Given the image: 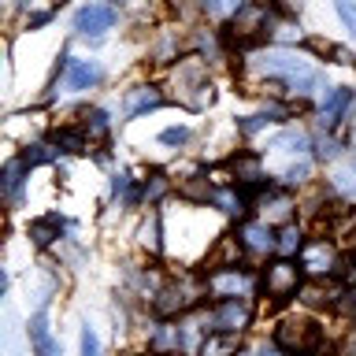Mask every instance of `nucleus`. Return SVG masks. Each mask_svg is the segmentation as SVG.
<instances>
[{"label": "nucleus", "instance_id": "nucleus-38", "mask_svg": "<svg viewBox=\"0 0 356 356\" xmlns=\"http://www.w3.org/2000/svg\"><path fill=\"white\" fill-rule=\"evenodd\" d=\"M89 119H93V122H89V134H97V138H104V134H108V115H104V111H93Z\"/></svg>", "mask_w": 356, "mask_h": 356}, {"label": "nucleus", "instance_id": "nucleus-29", "mask_svg": "<svg viewBox=\"0 0 356 356\" xmlns=\"http://www.w3.org/2000/svg\"><path fill=\"white\" fill-rule=\"evenodd\" d=\"M271 208V216L275 219H289V197L286 193H267L264 197V211Z\"/></svg>", "mask_w": 356, "mask_h": 356}, {"label": "nucleus", "instance_id": "nucleus-35", "mask_svg": "<svg viewBox=\"0 0 356 356\" xmlns=\"http://www.w3.org/2000/svg\"><path fill=\"white\" fill-rule=\"evenodd\" d=\"M160 141H163V145H186V141H189V130H186V127H171V130L160 134Z\"/></svg>", "mask_w": 356, "mask_h": 356}, {"label": "nucleus", "instance_id": "nucleus-34", "mask_svg": "<svg viewBox=\"0 0 356 356\" xmlns=\"http://www.w3.org/2000/svg\"><path fill=\"white\" fill-rule=\"evenodd\" d=\"M338 15H341L345 26L356 33V4H353V0H338Z\"/></svg>", "mask_w": 356, "mask_h": 356}, {"label": "nucleus", "instance_id": "nucleus-4", "mask_svg": "<svg viewBox=\"0 0 356 356\" xmlns=\"http://www.w3.org/2000/svg\"><path fill=\"white\" fill-rule=\"evenodd\" d=\"M300 271H305V267H297V264H289V260L267 264V271H264V289H267V297H271V300L293 297L297 289H300Z\"/></svg>", "mask_w": 356, "mask_h": 356}, {"label": "nucleus", "instance_id": "nucleus-18", "mask_svg": "<svg viewBox=\"0 0 356 356\" xmlns=\"http://www.w3.org/2000/svg\"><path fill=\"white\" fill-rule=\"evenodd\" d=\"M353 104V93L349 89H334V93L323 100V108H319V122L323 127H334V122H341V115H345V108Z\"/></svg>", "mask_w": 356, "mask_h": 356}, {"label": "nucleus", "instance_id": "nucleus-20", "mask_svg": "<svg viewBox=\"0 0 356 356\" xmlns=\"http://www.w3.org/2000/svg\"><path fill=\"white\" fill-rule=\"evenodd\" d=\"M230 167H234V178H238L241 186H260V182H264V167H260V160H256L252 152L238 156Z\"/></svg>", "mask_w": 356, "mask_h": 356}, {"label": "nucleus", "instance_id": "nucleus-1", "mask_svg": "<svg viewBox=\"0 0 356 356\" xmlns=\"http://www.w3.org/2000/svg\"><path fill=\"white\" fill-rule=\"evenodd\" d=\"M256 71L267 74V78H282V82L300 97H308L312 89H319V71L316 67H308L305 60H297L293 52H282V49L260 56V60H256Z\"/></svg>", "mask_w": 356, "mask_h": 356}, {"label": "nucleus", "instance_id": "nucleus-19", "mask_svg": "<svg viewBox=\"0 0 356 356\" xmlns=\"http://www.w3.org/2000/svg\"><path fill=\"white\" fill-rule=\"evenodd\" d=\"M60 230H63V222L56 219V216H44V219H33L30 222V241L38 245V249H49V245L60 238Z\"/></svg>", "mask_w": 356, "mask_h": 356}, {"label": "nucleus", "instance_id": "nucleus-28", "mask_svg": "<svg viewBox=\"0 0 356 356\" xmlns=\"http://www.w3.org/2000/svg\"><path fill=\"white\" fill-rule=\"evenodd\" d=\"M56 145H60L63 152H82V149H86V134L63 130V134H56Z\"/></svg>", "mask_w": 356, "mask_h": 356}, {"label": "nucleus", "instance_id": "nucleus-32", "mask_svg": "<svg viewBox=\"0 0 356 356\" xmlns=\"http://www.w3.org/2000/svg\"><path fill=\"white\" fill-rule=\"evenodd\" d=\"M282 178H286V182H289V186H297V182H305V178H308V160H297V163H289Z\"/></svg>", "mask_w": 356, "mask_h": 356}, {"label": "nucleus", "instance_id": "nucleus-3", "mask_svg": "<svg viewBox=\"0 0 356 356\" xmlns=\"http://www.w3.org/2000/svg\"><path fill=\"white\" fill-rule=\"evenodd\" d=\"M175 97L182 100L186 108H204L211 100V82L204 74V63L197 60V56H189V60H178L175 67Z\"/></svg>", "mask_w": 356, "mask_h": 356}, {"label": "nucleus", "instance_id": "nucleus-30", "mask_svg": "<svg viewBox=\"0 0 356 356\" xmlns=\"http://www.w3.org/2000/svg\"><path fill=\"white\" fill-rule=\"evenodd\" d=\"M163 193H167V178H163L160 171H156V175H149V182H145L141 197H145V200H160Z\"/></svg>", "mask_w": 356, "mask_h": 356}, {"label": "nucleus", "instance_id": "nucleus-11", "mask_svg": "<svg viewBox=\"0 0 356 356\" xmlns=\"http://www.w3.org/2000/svg\"><path fill=\"white\" fill-rule=\"evenodd\" d=\"M156 305V312L160 316H178V312H186L189 305H197V289H186V286H167V289H160V297L152 300Z\"/></svg>", "mask_w": 356, "mask_h": 356}, {"label": "nucleus", "instance_id": "nucleus-14", "mask_svg": "<svg viewBox=\"0 0 356 356\" xmlns=\"http://www.w3.org/2000/svg\"><path fill=\"white\" fill-rule=\"evenodd\" d=\"M241 249H245L241 238H230V234H222V238H219V249H216V252H208L204 267H208V271H219V267H238Z\"/></svg>", "mask_w": 356, "mask_h": 356}, {"label": "nucleus", "instance_id": "nucleus-31", "mask_svg": "<svg viewBox=\"0 0 356 356\" xmlns=\"http://www.w3.org/2000/svg\"><path fill=\"white\" fill-rule=\"evenodd\" d=\"M19 160L26 163V167H38V163H44V160H52V149H49V145H30V149L22 152Z\"/></svg>", "mask_w": 356, "mask_h": 356}, {"label": "nucleus", "instance_id": "nucleus-21", "mask_svg": "<svg viewBox=\"0 0 356 356\" xmlns=\"http://www.w3.org/2000/svg\"><path fill=\"white\" fill-rule=\"evenodd\" d=\"M178 345H182V330H178V327H171V323L156 327V334H152V353H171V349H178Z\"/></svg>", "mask_w": 356, "mask_h": 356}, {"label": "nucleus", "instance_id": "nucleus-10", "mask_svg": "<svg viewBox=\"0 0 356 356\" xmlns=\"http://www.w3.org/2000/svg\"><path fill=\"white\" fill-rule=\"evenodd\" d=\"M97 82H100V67L93 60H67L63 63V89L78 93V89H93Z\"/></svg>", "mask_w": 356, "mask_h": 356}, {"label": "nucleus", "instance_id": "nucleus-40", "mask_svg": "<svg viewBox=\"0 0 356 356\" xmlns=\"http://www.w3.org/2000/svg\"><path fill=\"white\" fill-rule=\"evenodd\" d=\"M264 356H282V349H264Z\"/></svg>", "mask_w": 356, "mask_h": 356}, {"label": "nucleus", "instance_id": "nucleus-22", "mask_svg": "<svg viewBox=\"0 0 356 356\" xmlns=\"http://www.w3.org/2000/svg\"><path fill=\"white\" fill-rule=\"evenodd\" d=\"M267 149H275V152H305L308 149V138L300 130H286V134H278Z\"/></svg>", "mask_w": 356, "mask_h": 356}, {"label": "nucleus", "instance_id": "nucleus-17", "mask_svg": "<svg viewBox=\"0 0 356 356\" xmlns=\"http://www.w3.org/2000/svg\"><path fill=\"white\" fill-rule=\"evenodd\" d=\"M30 341H33V349H38V356H56V341L49 334V312L44 308L30 319Z\"/></svg>", "mask_w": 356, "mask_h": 356}, {"label": "nucleus", "instance_id": "nucleus-7", "mask_svg": "<svg viewBox=\"0 0 356 356\" xmlns=\"http://www.w3.org/2000/svg\"><path fill=\"white\" fill-rule=\"evenodd\" d=\"M111 26H115V8L111 4H86L74 15V33H82V38H100Z\"/></svg>", "mask_w": 356, "mask_h": 356}, {"label": "nucleus", "instance_id": "nucleus-16", "mask_svg": "<svg viewBox=\"0 0 356 356\" xmlns=\"http://www.w3.org/2000/svg\"><path fill=\"white\" fill-rule=\"evenodd\" d=\"M241 353V341L234 330H211L204 345H200V356H238Z\"/></svg>", "mask_w": 356, "mask_h": 356}, {"label": "nucleus", "instance_id": "nucleus-2", "mask_svg": "<svg viewBox=\"0 0 356 356\" xmlns=\"http://www.w3.org/2000/svg\"><path fill=\"white\" fill-rule=\"evenodd\" d=\"M323 341V330L316 319H305V316H289L275 327V345L289 356H312Z\"/></svg>", "mask_w": 356, "mask_h": 356}, {"label": "nucleus", "instance_id": "nucleus-9", "mask_svg": "<svg viewBox=\"0 0 356 356\" xmlns=\"http://www.w3.org/2000/svg\"><path fill=\"white\" fill-rule=\"evenodd\" d=\"M208 289L216 297H245L249 293V275L238 271V267H219V271H208Z\"/></svg>", "mask_w": 356, "mask_h": 356}, {"label": "nucleus", "instance_id": "nucleus-24", "mask_svg": "<svg viewBox=\"0 0 356 356\" xmlns=\"http://www.w3.org/2000/svg\"><path fill=\"white\" fill-rule=\"evenodd\" d=\"M297 249H305V234H300L293 222H286L282 234H278V252H282V256H293Z\"/></svg>", "mask_w": 356, "mask_h": 356}, {"label": "nucleus", "instance_id": "nucleus-36", "mask_svg": "<svg viewBox=\"0 0 356 356\" xmlns=\"http://www.w3.org/2000/svg\"><path fill=\"white\" fill-rule=\"evenodd\" d=\"M82 356H100V341H97V334L93 330H82Z\"/></svg>", "mask_w": 356, "mask_h": 356}, {"label": "nucleus", "instance_id": "nucleus-8", "mask_svg": "<svg viewBox=\"0 0 356 356\" xmlns=\"http://www.w3.org/2000/svg\"><path fill=\"white\" fill-rule=\"evenodd\" d=\"M234 38L238 41H256V38H264L267 33V8L260 4H245L238 15H234Z\"/></svg>", "mask_w": 356, "mask_h": 356}, {"label": "nucleus", "instance_id": "nucleus-23", "mask_svg": "<svg viewBox=\"0 0 356 356\" xmlns=\"http://www.w3.org/2000/svg\"><path fill=\"white\" fill-rule=\"evenodd\" d=\"M249 4V0H200V8L208 11L211 19H227V15H238V11Z\"/></svg>", "mask_w": 356, "mask_h": 356}, {"label": "nucleus", "instance_id": "nucleus-5", "mask_svg": "<svg viewBox=\"0 0 356 356\" xmlns=\"http://www.w3.org/2000/svg\"><path fill=\"white\" fill-rule=\"evenodd\" d=\"M252 319V305L249 297H222L219 308L211 312V330H234L241 334Z\"/></svg>", "mask_w": 356, "mask_h": 356}, {"label": "nucleus", "instance_id": "nucleus-39", "mask_svg": "<svg viewBox=\"0 0 356 356\" xmlns=\"http://www.w3.org/2000/svg\"><path fill=\"white\" fill-rule=\"evenodd\" d=\"M345 230H349V238L356 241V211H345V222H341Z\"/></svg>", "mask_w": 356, "mask_h": 356}, {"label": "nucleus", "instance_id": "nucleus-41", "mask_svg": "<svg viewBox=\"0 0 356 356\" xmlns=\"http://www.w3.org/2000/svg\"><path fill=\"white\" fill-rule=\"evenodd\" d=\"M238 356H264V353H238Z\"/></svg>", "mask_w": 356, "mask_h": 356}, {"label": "nucleus", "instance_id": "nucleus-25", "mask_svg": "<svg viewBox=\"0 0 356 356\" xmlns=\"http://www.w3.org/2000/svg\"><path fill=\"white\" fill-rule=\"evenodd\" d=\"M22 171H26V163L22 160H11L8 167H4V193L15 200L19 197V186H22Z\"/></svg>", "mask_w": 356, "mask_h": 356}, {"label": "nucleus", "instance_id": "nucleus-13", "mask_svg": "<svg viewBox=\"0 0 356 356\" xmlns=\"http://www.w3.org/2000/svg\"><path fill=\"white\" fill-rule=\"evenodd\" d=\"M238 238H241V245L249 252H271V249H278V238L271 234L267 222H245V227L238 230Z\"/></svg>", "mask_w": 356, "mask_h": 356}, {"label": "nucleus", "instance_id": "nucleus-37", "mask_svg": "<svg viewBox=\"0 0 356 356\" xmlns=\"http://www.w3.org/2000/svg\"><path fill=\"white\" fill-rule=\"evenodd\" d=\"M316 156H319V160H330V156H338V141L319 138V141H316Z\"/></svg>", "mask_w": 356, "mask_h": 356}, {"label": "nucleus", "instance_id": "nucleus-12", "mask_svg": "<svg viewBox=\"0 0 356 356\" xmlns=\"http://www.w3.org/2000/svg\"><path fill=\"white\" fill-rule=\"evenodd\" d=\"M160 104H163L160 89L138 86V89H130V93H127V100H122V111H127V119H138V115H145V111H152V108H160Z\"/></svg>", "mask_w": 356, "mask_h": 356}, {"label": "nucleus", "instance_id": "nucleus-27", "mask_svg": "<svg viewBox=\"0 0 356 356\" xmlns=\"http://www.w3.org/2000/svg\"><path fill=\"white\" fill-rule=\"evenodd\" d=\"M141 245L152 252H160V216H149V222L141 227Z\"/></svg>", "mask_w": 356, "mask_h": 356}, {"label": "nucleus", "instance_id": "nucleus-26", "mask_svg": "<svg viewBox=\"0 0 356 356\" xmlns=\"http://www.w3.org/2000/svg\"><path fill=\"white\" fill-rule=\"evenodd\" d=\"M334 189H338V193H345L349 200H356V163L341 167V171L334 175Z\"/></svg>", "mask_w": 356, "mask_h": 356}, {"label": "nucleus", "instance_id": "nucleus-15", "mask_svg": "<svg viewBox=\"0 0 356 356\" xmlns=\"http://www.w3.org/2000/svg\"><path fill=\"white\" fill-rule=\"evenodd\" d=\"M338 297H345L341 293V286H334V282H308V286H300V300L305 305H312V308H327V305H338Z\"/></svg>", "mask_w": 356, "mask_h": 356}, {"label": "nucleus", "instance_id": "nucleus-33", "mask_svg": "<svg viewBox=\"0 0 356 356\" xmlns=\"http://www.w3.org/2000/svg\"><path fill=\"white\" fill-rule=\"evenodd\" d=\"M267 122H271V115H249V119H238V130L241 134H256V130H264Z\"/></svg>", "mask_w": 356, "mask_h": 356}, {"label": "nucleus", "instance_id": "nucleus-6", "mask_svg": "<svg viewBox=\"0 0 356 356\" xmlns=\"http://www.w3.org/2000/svg\"><path fill=\"white\" fill-rule=\"evenodd\" d=\"M300 267H305L308 275H334L341 267L338 260V252H334V245L330 241H308L305 249H300Z\"/></svg>", "mask_w": 356, "mask_h": 356}, {"label": "nucleus", "instance_id": "nucleus-42", "mask_svg": "<svg viewBox=\"0 0 356 356\" xmlns=\"http://www.w3.org/2000/svg\"><path fill=\"white\" fill-rule=\"evenodd\" d=\"M156 356H163V353H156Z\"/></svg>", "mask_w": 356, "mask_h": 356}]
</instances>
